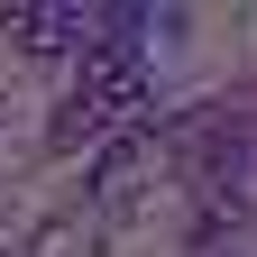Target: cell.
<instances>
[{
  "label": "cell",
  "instance_id": "cell-1",
  "mask_svg": "<svg viewBox=\"0 0 257 257\" xmlns=\"http://www.w3.org/2000/svg\"><path fill=\"white\" fill-rule=\"evenodd\" d=\"M128 110H147V46L138 37H92L83 46V74H74V101H64V119H55V147L101 138V128H119Z\"/></svg>",
  "mask_w": 257,
  "mask_h": 257
},
{
  "label": "cell",
  "instance_id": "cell-2",
  "mask_svg": "<svg viewBox=\"0 0 257 257\" xmlns=\"http://www.w3.org/2000/svg\"><path fill=\"white\" fill-rule=\"evenodd\" d=\"M0 28H10L28 55H64V46H92V28H101V19H92V10H10Z\"/></svg>",
  "mask_w": 257,
  "mask_h": 257
}]
</instances>
